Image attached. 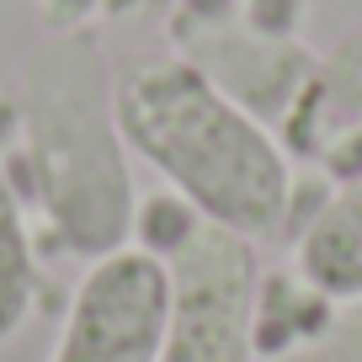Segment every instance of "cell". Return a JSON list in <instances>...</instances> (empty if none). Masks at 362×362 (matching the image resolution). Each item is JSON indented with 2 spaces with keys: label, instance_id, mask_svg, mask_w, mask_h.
Masks as SVG:
<instances>
[{
  "label": "cell",
  "instance_id": "cell-10",
  "mask_svg": "<svg viewBox=\"0 0 362 362\" xmlns=\"http://www.w3.org/2000/svg\"><path fill=\"white\" fill-rule=\"evenodd\" d=\"M107 0H43V27L48 33H75L86 27L90 11H102Z\"/></svg>",
  "mask_w": 362,
  "mask_h": 362
},
{
  "label": "cell",
  "instance_id": "cell-3",
  "mask_svg": "<svg viewBox=\"0 0 362 362\" xmlns=\"http://www.w3.org/2000/svg\"><path fill=\"white\" fill-rule=\"evenodd\" d=\"M149 218L165 224L155 256L170 277L160 362H256V245L197 218L181 197H155Z\"/></svg>",
  "mask_w": 362,
  "mask_h": 362
},
{
  "label": "cell",
  "instance_id": "cell-4",
  "mask_svg": "<svg viewBox=\"0 0 362 362\" xmlns=\"http://www.w3.org/2000/svg\"><path fill=\"white\" fill-rule=\"evenodd\" d=\"M170 309L165 261L144 245L96 256L69 298L48 362H160Z\"/></svg>",
  "mask_w": 362,
  "mask_h": 362
},
{
  "label": "cell",
  "instance_id": "cell-1",
  "mask_svg": "<svg viewBox=\"0 0 362 362\" xmlns=\"http://www.w3.org/2000/svg\"><path fill=\"white\" fill-rule=\"evenodd\" d=\"M117 128L128 155L165 176V187L218 229L250 245L277 240L293 218V155L261 117L181 54H144L117 75Z\"/></svg>",
  "mask_w": 362,
  "mask_h": 362
},
{
  "label": "cell",
  "instance_id": "cell-9",
  "mask_svg": "<svg viewBox=\"0 0 362 362\" xmlns=\"http://www.w3.org/2000/svg\"><path fill=\"white\" fill-rule=\"evenodd\" d=\"M261 362H362V298L341 304L320 336L298 341V346L277 351V357H261Z\"/></svg>",
  "mask_w": 362,
  "mask_h": 362
},
{
  "label": "cell",
  "instance_id": "cell-2",
  "mask_svg": "<svg viewBox=\"0 0 362 362\" xmlns=\"http://www.w3.org/2000/svg\"><path fill=\"white\" fill-rule=\"evenodd\" d=\"M33 192L69 256H112L139 229L128 144L117 128V75L90 27L48 33L16 80Z\"/></svg>",
  "mask_w": 362,
  "mask_h": 362
},
{
  "label": "cell",
  "instance_id": "cell-8",
  "mask_svg": "<svg viewBox=\"0 0 362 362\" xmlns=\"http://www.w3.org/2000/svg\"><path fill=\"white\" fill-rule=\"evenodd\" d=\"M37 298V261H33V235L22 218V192L11 170L0 165V346L16 341Z\"/></svg>",
  "mask_w": 362,
  "mask_h": 362
},
{
  "label": "cell",
  "instance_id": "cell-5",
  "mask_svg": "<svg viewBox=\"0 0 362 362\" xmlns=\"http://www.w3.org/2000/svg\"><path fill=\"white\" fill-rule=\"evenodd\" d=\"M170 33L187 48L181 59H192L229 102H240L250 117H261L272 134L293 112L298 90H304L309 69H315V54L298 37L261 33V27L240 22V16H224V11H208V16L181 11L170 22Z\"/></svg>",
  "mask_w": 362,
  "mask_h": 362
},
{
  "label": "cell",
  "instance_id": "cell-7",
  "mask_svg": "<svg viewBox=\"0 0 362 362\" xmlns=\"http://www.w3.org/2000/svg\"><path fill=\"white\" fill-rule=\"evenodd\" d=\"M277 134L288 155L315 160V165H325L336 149L362 139V27H351L341 43H330V54L315 59Z\"/></svg>",
  "mask_w": 362,
  "mask_h": 362
},
{
  "label": "cell",
  "instance_id": "cell-6",
  "mask_svg": "<svg viewBox=\"0 0 362 362\" xmlns=\"http://www.w3.org/2000/svg\"><path fill=\"white\" fill-rule=\"evenodd\" d=\"M330 192L293 240V272L336 304L362 298V139L325 160Z\"/></svg>",
  "mask_w": 362,
  "mask_h": 362
}]
</instances>
